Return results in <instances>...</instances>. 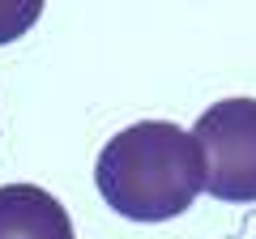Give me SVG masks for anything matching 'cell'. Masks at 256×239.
I'll list each match as a JSON object with an SVG mask.
<instances>
[{
  "label": "cell",
  "mask_w": 256,
  "mask_h": 239,
  "mask_svg": "<svg viewBox=\"0 0 256 239\" xmlns=\"http://www.w3.org/2000/svg\"><path fill=\"white\" fill-rule=\"evenodd\" d=\"M94 184L120 218L166 222L205 192V154L180 124L141 120L102 146Z\"/></svg>",
  "instance_id": "6da1fadb"
},
{
  "label": "cell",
  "mask_w": 256,
  "mask_h": 239,
  "mask_svg": "<svg viewBox=\"0 0 256 239\" xmlns=\"http://www.w3.org/2000/svg\"><path fill=\"white\" fill-rule=\"evenodd\" d=\"M192 137L205 154V192L218 201H256V98L214 102Z\"/></svg>",
  "instance_id": "7a4b0ae2"
},
{
  "label": "cell",
  "mask_w": 256,
  "mask_h": 239,
  "mask_svg": "<svg viewBox=\"0 0 256 239\" xmlns=\"http://www.w3.org/2000/svg\"><path fill=\"white\" fill-rule=\"evenodd\" d=\"M0 239H77L68 210L38 184L0 188Z\"/></svg>",
  "instance_id": "3957f363"
},
{
  "label": "cell",
  "mask_w": 256,
  "mask_h": 239,
  "mask_svg": "<svg viewBox=\"0 0 256 239\" xmlns=\"http://www.w3.org/2000/svg\"><path fill=\"white\" fill-rule=\"evenodd\" d=\"M47 0H0V47L22 38L38 18H43Z\"/></svg>",
  "instance_id": "277c9868"
}]
</instances>
